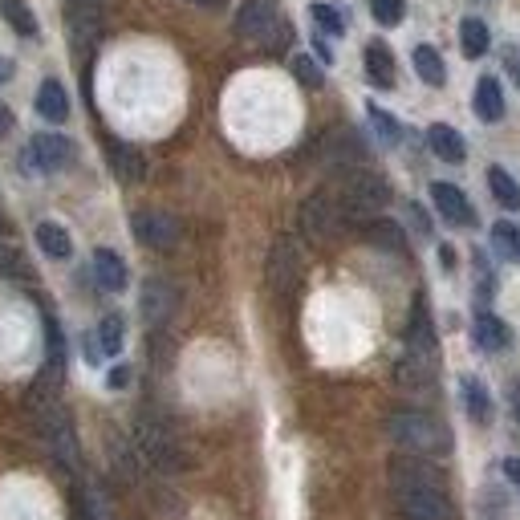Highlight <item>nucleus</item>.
Segmentation results:
<instances>
[{"instance_id": "nucleus-29", "label": "nucleus", "mask_w": 520, "mask_h": 520, "mask_svg": "<svg viewBox=\"0 0 520 520\" xmlns=\"http://www.w3.org/2000/svg\"><path fill=\"white\" fill-rule=\"evenodd\" d=\"M0 13H5V21L21 37H37V17H33V9L25 5V0H0Z\"/></svg>"}, {"instance_id": "nucleus-9", "label": "nucleus", "mask_w": 520, "mask_h": 520, "mask_svg": "<svg viewBox=\"0 0 520 520\" xmlns=\"http://www.w3.org/2000/svg\"><path fill=\"white\" fill-rule=\"evenodd\" d=\"M25 163L33 167V171H45V175H53V171H65L74 163V143L65 139V135H37L33 143H29V151H25Z\"/></svg>"}, {"instance_id": "nucleus-27", "label": "nucleus", "mask_w": 520, "mask_h": 520, "mask_svg": "<svg viewBox=\"0 0 520 520\" xmlns=\"http://www.w3.org/2000/svg\"><path fill=\"white\" fill-rule=\"evenodd\" d=\"M488 25L484 21H476V17H468V21H460V49L468 53V57H484L488 53Z\"/></svg>"}, {"instance_id": "nucleus-7", "label": "nucleus", "mask_w": 520, "mask_h": 520, "mask_svg": "<svg viewBox=\"0 0 520 520\" xmlns=\"http://www.w3.org/2000/svg\"><path fill=\"white\" fill-rule=\"evenodd\" d=\"M395 492V508L407 520H451V496L447 488H390Z\"/></svg>"}, {"instance_id": "nucleus-17", "label": "nucleus", "mask_w": 520, "mask_h": 520, "mask_svg": "<svg viewBox=\"0 0 520 520\" xmlns=\"http://www.w3.org/2000/svg\"><path fill=\"white\" fill-rule=\"evenodd\" d=\"M37 114L45 122H65V118H70V98H65L61 82H53V78L41 82V90H37Z\"/></svg>"}, {"instance_id": "nucleus-35", "label": "nucleus", "mask_w": 520, "mask_h": 520, "mask_svg": "<svg viewBox=\"0 0 520 520\" xmlns=\"http://www.w3.org/2000/svg\"><path fill=\"white\" fill-rule=\"evenodd\" d=\"M370 13H374L378 25H403L407 5H403V0H370Z\"/></svg>"}, {"instance_id": "nucleus-42", "label": "nucleus", "mask_w": 520, "mask_h": 520, "mask_svg": "<svg viewBox=\"0 0 520 520\" xmlns=\"http://www.w3.org/2000/svg\"><path fill=\"white\" fill-rule=\"evenodd\" d=\"M9 130H13V110H9V106H0V139H5Z\"/></svg>"}, {"instance_id": "nucleus-37", "label": "nucleus", "mask_w": 520, "mask_h": 520, "mask_svg": "<svg viewBox=\"0 0 520 520\" xmlns=\"http://www.w3.org/2000/svg\"><path fill=\"white\" fill-rule=\"evenodd\" d=\"M309 17H313L325 33H330V37H342V33H346V17H342L338 9H330V5H313Z\"/></svg>"}, {"instance_id": "nucleus-12", "label": "nucleus", "mask_w": 520, "mask_h": 520, "mask_svg": "<svg viewBox=\"0 0 520 520\" xmlns=\"http://www.w3.org/2000/svg\"><path fill=\"white\" fill-rule=\"evenodd\" d=\"M61 378H65V338H61L57 317H45V370H41L37 390L49 395V390L61 386Z\"/></svg>"}, {"instance_id": "nucleus-8", "label": "nucleus", "mask_w": 520, "mask_h": 520, "mask_svg": "<svg viewBox=\"0 0 520 520\" xmlns=\"http://www.w3.org/2000/svg\"><path fill=\"white\" fill-rule=\"evenodd\" d=\"M265 281H269V289H273V293H281V297L297 289V281H301V248H297V240L281 236V240L269 248V260H265Z\"/></svg>"}, {"instance_id": "nucleus-15", "label": "nucleus", "mask_w": 520, "mask_h": 520, "mask_svg": "<svg viewBox=\"0 0 520 520\" xmlns=\"http://www.w3.org/2000/svg\"><path fill=\"white\" fill-rule=\"evenodd\" d=\"M427 143H431V151H435L443 163H464V159H468L464 135H460L455 126H447V122H435V126L427 130Z\"/></svg>"}, {"instance_id": "nucleus-25", "label": "nucleus", "mask_w": 520, "mask_h": 520, "mask_svg": "<svg viewBox=\"0 0 520 520\" xmlns=\"http://www.w3.org/2000/svg\"><path fill=\"white\" fill-rule=\"evenodd\" d=\"M415 74H419L427 86H443V82H447V65H443L439 49H431V45H419V49H415Z\"/></svg>"}, {"instance_id": "nucleus-20", "label": "nucleus", "mask_w": 520, "mask_h": 520, "mask_svg": "<svg viewBox=\"0 0 520 520\" xmlns=\"http://www.w3.org/2000/svg\"><path fill=\"white\" fill-rule=\"evenodd\" d=\"M476 114L484 122H500L504 118V90H500V82L492 74L480 78V86H476Z\"/></svg>"}, {"instance_id": "nucleus-32", "label": "nucleus", "mask_w": 520, "mask_h": 520, "mask_svg": "<svg viewBox=\"0 0 520 520\" xmlns=\"http://www.w3.org/2000/svg\"><path fill=\"white\" fill-rule=\"evenodd\" d=\"M70 29H74V41H94L98 37V9L94 5L74 9L70 13Z\"/></svg>"}, {"instance_id": "nucleus-16", "label": "nucleus", "mask_w": 520, "mask_h": 520, "mask_svg": "<svg viewBox=\"0 0 520 520\" xmlns=\"http://www.w3.org/2000/svg\"><path fill=\"white\" fill-rule=\"evenodd\" d=\"M94 277L106 293H122L126 289V265H122V256L110 252V248H98L94 252Z\"/></svg>"}, {"instance_id": "nucleus-6", "label": "nucleus", "mask_w": 520, "mask_h": 520, "mask_svg": "<svg viewBox=\"0 0 520 520\" xmlns=\"http://www.w3.org/2000/svg\"><path fill=\"white\" fill-rule=\"evenodd\" d=\"M236 33L244 41H260V45H273L277 37L273 33H289L281 25V13H277V0H244L240 13H236Z\"/></svg>"}, {"instance_id": "nucleus-44", "label": "nucleus", "mask_w": 520, "mask_h": 520, "mask_svg": "<svg viewBox=\"0 0 520 520\" xmlns=\"http://www.w3.org/2000/svg\"><path fill=\"white\" fill-rule=\"evenodd\" d=\"M512 415H516V423H520V382H512Z\"/></svg>"}, {"instance_id": "nucleus-33", "label": "nucleus", "mask_w": 520, "mask_h": 520, "mask_svg": "<svg viewBox=\"0 0 520 520\" xmlns=\"http://www.w3.org/2000/svg\"><path fill=\"white\" fill-rule=\"evenodd\" d=\"M293 78H297L301 86H309V90H321V82H325V78H321V65H317L309 53H297V57H293Z\"/></svg>"}, {"instance_id": "nucleus-26", "label": "nucleus", "mask_w": 520, "mask_h": 520, "mask_svg": "<svg viewBox=\"0 0 520 520\" xmlns=\"http://www.w3.org/2000/svg\"><path fill=\"white\" fill-rule=\"evenodd\" d=\"M366 236H370L378 248H386V252H403V248H407V236H403V228H399L395 220H370V224H366Z\"/></svg>"}, {"instance_id": "nucleus-39", "label": "nucleus", "mask_w": 520, "mask_h": 520, "mask_svg": "<svg viewBox=\"0 0 520 520\" xmlns=\"http://www.w3.org/2000/svg\"><path fill=\"white\" fill-rule=\"evenodd\" d=\"M21 260H25L21 248H13V244L0 240V277H21V273H25Z\"/></svg>"}, {"instance_id": "nucleus-21", "label": "nucleus", "mask_w": 520, "mask_h": 520, "mask_svg": "<svg viewBox=\"0 0 520 520\" xmlns=\"http://www.w3.org/2000/svg\"><path fill=\"white\" fill-rule=\"evenodd\" d=\"M37 244H41V252H45V256H53V260H65V256L74 252L70 232H65L61 224H53V220L37 224Z\"/></svg>"}, {"instance_id": "nucleus-5", "label": "nucleus", "mask_w": 520, "mask_h": 520, "mask_svg": "<svg viewBox=\"0 0 520 520\" xmlns=\"http://www.w3.org/2000/svg\"><path fill=\"white\" fill-rule=\"evenodd\" d=\"M346 224V212H342V200H334V195H309V200L301 204V232L313 240V244H325V240H334Z\"/></svg>"}, {"instance_id": "nucleus-19", "label": "nucleus", "mask_w": 520, "mask_h": 520, "mask_svg": "<svg viewBox=\"0 0 520 520\" xmlns=\"http://www.w3.org/2000/svg\"><path fill=\"white\" fill-rule=\"evenodd\" d=\"M110 167H114V175L122 179V183H139L143 179V155L130 147V143H110Z\"/></svg>"}, {"instance_id": "nucleus-34", "label": "nucleus", "mask_w": 520, "mask_h": 520, "mask_svg": "<svg viewBox=\"0 0 520 520\" xmlns=\"http://www.w3.org/2000/svg\"><path fill=\"white\" fill-rule=\"evenodd\" d=\"M504 508H508V496L488 484V488L480 492V520H504V516H508Z\"/></svg>"}, {"instance_id": "nucleus-13", "label": "nucleus", "mask_w": 520, "mask_h": 520, "mask_svg": "<svg viewBox=\"0 0 520 520\" xmlns=\"http://www.w3.org/2000/svg\"><path fill=\"white\" fill-rule=\"evenodd\" d=\"M143 317H147V325H167L171 321V313H175V305H179V293H175V285L171 281H163V277H151L147 285H143Z\"/></svg>"}, {"instance_id": "nucleus-30", "label": "nucleus", "mask_w": 520, "mask_h": 520, "mask_svg": "<svg viewBox=\"0 0 520 520\" xmlns=\"http://www.w3.org/2000/svg\"><path fill=\"white\" fill-rule=\"evenodd\" d=\"M122 338H126L122 317H118V313L102 317V325H98V350H102V354H118V350H122Z\"/></svg>"}, {"instance_id": "nucleus-38", "label": "nucleus", "mask_w": 520, "mask_h": 520, "mask_svg": "<svg viewBox=\"0 0 520 520\" xmlns=\"http://www.w3.org/2000/svg\"><path fill=\"white\" fill-rule=\"evenodd\" d=\"M370 122L378 126V135H382L386 143H399V139H403V126H399L395 118H390L386 110H378V106H370Z\"/></svg>"}, {"instance_id": "nucleus-40", "label": "nucleus", "mask_w": 520, "mask_h": 520, "mask_svg": "<svg viewBox=\"0 0 520 520\" xmlns=\"http://www.w3.org/2000/svg\"><path fill=\"white\" fill-rule=\"evenodd\" d=\"M504 65H508V74H512V82L520 86V49H516V45H508V49H504Z\"/></svg>"}, {"instance_id": "nucleus-1", "label": "nucleus", "mask_w": 520, "mask_h": 520, "mask_svg": "<svg viewBox=\"0 0 520 520\" xmlns=\"http://www.w3.org/2000/svg\"><path fill=\"white\" fill-rule=\"evenodd\" d=\"M386 435L403 455H423V460H439L451 451V431L435 415L423 411H395L386 419Z\"/></svg>"}, {"instance_id": "nucleus-43", "label": "nucleus", "mask_w": 520, "mask_h": 520, "mask_svg": "<svg viewBox=\"0 0 520 520\" xmlns=\"http://www.w3.org/2000/svg\"><path fill=\"white\" fill-rule=\"evenodd\" d=\"M9 78H13V61H9V57H0V86H5Z\"/></svg>"}, {"instance_id": "nucleus-10", "label": "nucleus", "mask_w": 520, "mask_h": 520, "mask_svg": "<svg viewBox=\"0 0 520 520\" xmlns=\"http://www.w3.org/2000/svg\"><path fill=\"white\" fill-rule=\"evenodd\" d=\"M390 488H443V472L423 455H395L390 460Z\"/></svg>"}, {"instance_id": "nucleus-31", "label": "nucleus", "mask_w": 520, "mask_h": 520, "mask_svg": "<svg viewBox=\"0 0 520 520\" xmlns=\"http://www.w3.org/2000/svg\"><path fill=\"white\" fill-rule=\"evenodd\" d=\"M330 159L334 163H358L362 159V143L350 135V130H338V135H330Z\"/></svg>"}, {"instance_id": "nucleus-45", "label": "nucleus", "mask_w": 520, "mask_h": 520, "mask_svg": "<svg viewBox=\"0 0 520 520\" xmlns=\"http://www.w3.org/2000/svg\"><path fill=\"white\" fill-rule=\"evenodd\" d=\"M504 472H508L516 484H520V460H504Z\"/></svg>"}, {"instance_id": "nucleus-41", "label": "nucleus", "mask_w": 520, "mask_h": 520, "mask_svg": "<svg viewBox=\"0 0 520 520\" xmlns=\"http://www.w3.org/2000/svg\"><path fill=\"white\" fill-rule=\"evenodd\" d=\"M106 382H110V386H114V390H118V386H126V382H130V370H126V366H114V370H110V378H106Z\"/></svg>"}, {"instance_id": "nucleus-2", "label": "nucleus", "mask_w": 520, "mask_h": 520, "mask_svg": "<svg viewBox=\"0 0 520 520\" xmlns=\"http://www.w3.org/2000/svg\"><path fill=\"white\" fill-rule=\"evenodd\" d=\"M37 431H41V443L49 447V455H53V460H57L65 472H78V468H82V447H78L74 419L65 415L57 403H45V407H41Z\"/></svg>"}, {"instance_id": "nucleus-11", "label": "nucleus", "mask_w": 520, "mask_h": 520, "mask_svg": "<svg viewBox=\"0 0 520 520\" xmlns=\"http://www.w3.org/2000/svg\"><path fill=\"white\" fill-rule=\"evenodd\" d=\"M130 228H135V236L147 248H159V252H167V248L179 244V220L171 212H135Z\"/></svg>"}, {"instance_id": "nucleus-24", "label": "nucleus", "mask_w": 520, "mask_h": 520, "mask_svg": "<svg viewBox=\"0 0 520 520\" xmlns=\"http://www.w3.org/2000/svg\"><path fill=\"white\" fill-rule=\"evenodd\" d=\"M488 187H492V195H496L500 208H508V212L520 208V183H516L504 167H488Z\"/></svg>"}, {"instance_id": "nucleus-4", "label": "nucleus", "mask_w": 520, "mask_h": 520, "mask_svg": "<svg viewBox=\"0 0 520 520\" xmlns=\"http://www.w3.org/2000/svg\"><path fill=\"white\" fill-rule=\"evenodd\" d=\"M135 439H139V451L147 455L155 468H163V472H179V468L187 464L179 435H175L163 419H155V415H143V419L135 423Z\"/></svg>"}, {"instance_id": "nucleus-36", "label": "nucleus", "mask_w": 520, "mask_h": 520, "mask_svg": "<svg viewBox=\"0 0 520 520\" xmlns=\"http://www.w3.org/2000/svg\"><path fill=\"white\" fill-rule=\"evenodd\" d=\"M492 244H496L504 256H520V228L508 224V220H500V224L492 228Z\"/></svg>"}, {"instance_id": "nucleus-14", "label": "nucleus", "mask_w": 520, "mask_h": 520, "mask_svg": "<svg viewBox=\"0 0 520 520\" xmlns=\"http://www.w3.org/2000/svg\"><path fill=\"white\" fill-rule=\"evenodd\" d=\"M431 200H435V208H439V216L447 224H476V212L468 204V195L455 183H431Z\"/></svg>"}, {"instance_id": "nucleus-28", "label": "nucleus", "mask_w": 520, "mask_h": 520, "mask_svg": "<svg viewBox=\"0 0 520 520\" xmlns=\"http://www.w3.org/2000/svg\"><path fill=\"white\" fill-rule=\"evenodd\" d=\"M464 403H468V415L476 419V423H488L492 419V403H488V390H484V382L480 378H464Z\"/></svg>"}, {"instance_id": "nucleus-3", "label": "nucleus", "mask_w": 520, "mask_h": 520, "mask_svg": "<svg viewBox=\"0 0 520 520\" xmlns=\"http://www.w3.org/2000/svg\"><path fill=\"white\" fill-rule=\"evenodd\" d=\"M390 204V187L374 171H350L342 183V212L346 220H370Z\"/></svg>"}, {"instance_id": "nucleus-18", "label": "nucleus", "mask_w": 520, "mask_h": 520, "mask_svg": "<svg viewBox=\"0 0 520 520\" xmlns=\"http://www.w3.org/2000/svg\"><path fill=\"white\" fill-rule=\"evenodd\" d=\"M366 74H370V82L382 86V90L395 86V57H390V49H386L382 41H370V45H366Z\"/></svg>"}, {"instance_id": "nucleus-47", "label": "nucleus", "mask_w": 520, "mask_h": 520, "mask_svg": "<svg viewBox=\"0 0 520 520\" xmlns=\"http://www.w3.org/2000/svg\"><path fill=\"white\" fill-rule=\"evenodd\" d=\"M0 232H5V216H0Z\"/></svg>"}, {"instance_id": "nucleus-46", "label": "nucleus", "mask_w": 520, "mask_h": 520, "mask_svg": "<svg viewBox=\"0 0 520 520\" xmlns=\"http://www.w3.org/2000/svg\"><path fill=\"white\" fill-rule=\"evenodd\" d=\"M195 9H224V0H191Z\"/></svg>"}, {"instance_id": "nucleus-22", "label": "nucleus", "mask_w": 520, "mask_h": 520, "mask_svg": "<svg viewBox=\"0 0 520 520\" xmlns=\"http://www.w3.org/2000/svg\"><path fill=\"white\" fill-rule=\"evenodd\" d=\"M476 342H480L484 350H508L512 334H508V325H504L496 313H480V317H476Z\"/></svg>"}, {"instance_id": "nucleus-23", "label": "nucleus", "mask_w": 520, "mask_h": 520, "mask_svg": "<svg viewBox=\"0 0 520 520\" xmlns=\"http://www.w3.org/2000/svg\"><path fill=\"white\" fill-rule=\"evenodd\" d=\"M431 362H435V358H423V354L407 350V358H399V366H395V378H399L403 386L419 390V386H427V382H431Z\"/></svg>"}]
</instances>
